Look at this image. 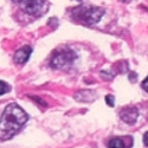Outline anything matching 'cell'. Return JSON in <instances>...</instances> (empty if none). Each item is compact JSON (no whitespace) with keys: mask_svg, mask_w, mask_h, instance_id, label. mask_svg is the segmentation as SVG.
Wrapping results in <instances>:
<instances>
[{"mask_svg":"<svg viewBox=\"0 0 148 148\" xmlns=\"http://www.w3.org/2000/svg\"><path fill=\"white\" fill-rule=\"evenodd\" d=\"M29 120V115L17 103L8 104L0 119V140H10Z\"/></svg>","mask_w":148,"mask_h":148,"instance_id":"obj_1","label":"cell"},{"mask_svg":"<svg viewBox=\"0 0 148 148\" xmlns=\"http://www.w3.org/2000/svg\"><path fill=\"white\" fill-rule=\"evenodd\" d=\"M104 13V10L94 6H78L72 10V17L87 25L96 24Z\"/></svg>","mask_w":148,"mask_h":148,"instance_id":"obj_2","label":"cell"},{"mask_svg":"<svg viewBox=\"0 0 148 148\" xmlns=\"http://www.w3.org/2000/svg\"><path fill=\"white\" fill-rule=\"evenodd\" d=\"M13 1H16L26 13L32 16L40 14L45 6L44 0H13Z\"/></svg>","mask_w":148,"mask_h":148,"instance_id":"obj_3","label":"cell"},{"mask_svg":"<svg viewBox=\"0 0 148 148\" xmlns=\"http://www.w3.org/2000/svg\"><path fill=\"white\" fill-rule=\"evenodd\" d=\"M73 57H75V53L71 52L69 49H64V50L58 51L56 55H53L52 59H51V65L52 68H64L66 64L71 63L73 60Z\"/></svg>","mask_w":148,"mask_h":148,"instance_id":"obj_4","label":"cell"},{"mask_svg":"<svg viewBox=\"0 0 148 148\" xmlns=\"http://www.w3.org/2000/svg\"><path fill=\"white\" fill-rule=\"evenodd\" d=\"M138 109L135 108V107H127V108H123L121 110V113H120V116L121 119L125 121L126 123H128V125H133V123L136 121L138 119Z\"/></svg>","mask_w":148,"mask_h":148,"instance_id":"obj_5","label":"cell"},{"mask_svg":"<svg viewBox=\"0 0 148 148\" xmlns=\"http://www.w3.org/2000/svg\"><path fill=\"white\" fill-rule=\"evenodd\" d=\"M31 51H32V49L29 45L23 46L21 49H19V50L14 53V62H16L17 64H24V63H26V60L30 57Z\"/></svg>","mask_w":148,"mask_h":148,"instance_id":"obj_6","label":"cell"},{"mask_svg":"<svg viewBox=\"0 0 148 148\" xmlns=\"http://www.w3.org/2000/svg\"><path fill=\"white\" fill-rule=\"evenodd\" d=\"M108 147L109 148H126L125 142L120 138H114L108 142Z\"/></svg>","mask_w":148,"mask_h":148,"instance_id":"obj_7","label":"cell"},{"mask_svg":"<svg viewBox=\"0 0 148 148\" xmlns=\"http://www.w3.org/2000/svg\"><path fill=\"white\" fill-rule=\"evenodd\" d=\"M10 90H11L10 85L6 82H4V81H0V95H4V94H6Z\"/></svg>","mask_w":148,"mask_h":148,"instance_id":"obj_8","label":"cell"},{"mask_svg":"<svg viewBox=\"0 0 148 148\" xmlns=\"http://www.w3.org/2000/svg\"><path fill=\"white\" fill-rule=\"evenodd\" d=\"M106 101H107V104H108L109 107H114V104H115V98H114V96L108 95V96L106 97Z\"/></svg>","mask_w":148,"mask_h":148,"instance_id":"obj_9","label":"cell"},{"mask_svg":"<svg viewBox=\"0 0 148 148\" xmlns=\"http://www.w3.org/2000/svg\"><path fill=\"white\" fill-rule=\"evenodd\" d=\"M141 87H142V89H143L145 91L148 92V76L143 79V82H142V84H141Z\"/></svg>","mask_w":148,"mask_h":148,"instance_id":"obj_10","label":"cell"},{"mask_svg":"<svg viewBox=\"0 0 148 148\" xmlns=\"http://www.w3.org/2000/svg\"><path fill=\"white\" fill-rule=\"evenodd\" d=\"M143 143H145L146 146H148V132L143 135Z\"/></svg>","mask_w":148,"mask_h":148,"instance_id":"obj_11","label":"cell"}]
</instances>
